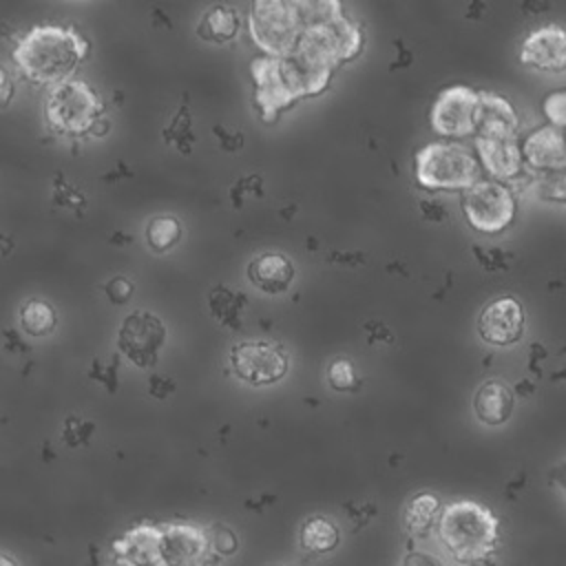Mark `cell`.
Instances as JSON below:
<instances>
[{
	"instance_id": "cell-25",
	"label": "cell",
	"mask_w": 566,
	"mask_h": 566,
	"mask_svg": "<svg viewBox=\"0 0 566 566\" xmlns=\"http://www.w3.org/2000/svg\"><path fill=\"white\" fill-rule=\"evenodd\" d=\"M537 192L548 201H566V164L551 170H539Z\"/></svg>"
},
{
	"instance_id": "cell-17",
	"label": "cell",
	"mask_w": 566,
	"mask_h": 566,
	"mask_svg": "<svg viewBox=\"0 0 566 566\" xmlns=\"http://www.w3.org/2000/svg\"><path fill=\"white\" fill-rule=\"evenodd\" d=\"M478 155L482 159L484 170L495 179H513L522 172L524 159L522 148L513 139H493V137H478L475 142Z\"/></svg>"
},
{
	"instance_id": "cell-9",
	"label": "cell",
	"mask_w": 566,
	"mask_h": 566,
	"mask_svg": "<svg viewBox=\"0 0 566 566\" xmlns=\"http://www.w3.org/2000/svg\"><path fill=\"white\" fill-rule=\"evenodd\" d=\"M524 307L515 296H497L482 307L478 332L491 345H513L524 334Z\"/></svg>"
},
{
	"instance_id": "cell-6",
	"label": "cell",
	"mask_w": 566,
	"mask_h": 566,
	"mask_svg": "<svg viewBox=\"0 0 566 566\" xmlns=\"http://www.w3.org/2000/svg\"><path fill=\"white\" fill-rule=\"evenodd\" d=\"M462 210L471 228L484 234H497L509 228L515 217V197L504 184L480 179L464 190Z\"/></svg>"
},
{
	"instance_id": "cell-4",
	"label": "cell",
	"mask_w": 566,
	"mask_h": 566,
	"mask_svg": "<svg viewBox=\"0 0 566 566\" xmlns=\"http://www.w3.org/2000/svg\"><path fill=\"white\" fill-rule=\"evenodd\" d=\"M303 33L298 2L263 0L250 9V35L254 44L270 57H283L294 51Z\"/></svg>"
},
{
	"instance_id": "cell-18",
	"label": "cell",
	"mask_w": 566,
	"mask_h": 566,
	"mask_svg": "<svg viewBox=\"0 0 566 566\" xmlns=\"http://www.w3.org/2000/svg\"><path fill=\"white\" fill-rule=\"evenodd\" d=\"M248 279L259 290L268 294H279L290 287L294 279V265L281 252H263L250 261Z\"/></svg>"
},
{
	"instance_id": "cell-13",
	"label": "cell",
	"mask_w": 566,
	"mask_h": 566,
	"mask_svg": "<svg viewBox=\"0 0 566 566\" xmlns=\"http://www.w3.org/2000/svg\"><path fill=\"white\" fill-rule=\"evenodd\" d=\"M517 126V113L506 97L491 91H478V104L473 113V128L478 137L513 139Z\"/></svg>"
},
{
	"instance_id": "cell-15",
	"label": "cell",
	"mask_w": 566,
	"mask_h": 566,
	"mask_svg": "<svg viewBox=\"0 0 566 566\" xmlns=\"http://www.w3.org/2000/svg\"><path fill=\"white\" fill-rule=\"evenodd\" d=\"M520 148L522 159L533 168L551 170L566 164V135L551 124L533 128Z\"/></svg>"
},
{
	"instance_id": "cell-22",
	"label": "cell",
	"mask_w": 566,
	"mask_h": 566,
	"mask_svg": "<svg viewBox=\"0 0 566 566\" xmlns=\"http://www.w3.org/2000/svg\"><path fill=\"white\" fill-rule=\"evenodd\" d=\"M440 500L433 493H418L405 509V528L411 535H424L440 517Z\"/></svg>"
},
{
	"instance_id": "cell-23",
	"label": "cell",
	"mask_w": 566,
	"mask_h": 566,
	"mask_svg": "<svg viewBox=\"0 0 566 566\" xmlns=\"http://www.w3.org/2000/svg\"><path fill=\"white\" fill-rule=\"evenodd\" d=\"M20 323L31 336H44L55 327V312L44 301H27L20 310Z\"/></svg>"
},
{
	"instance_id": "cell-1",
	"label": "cell",
	"mask_w": 566,
	"mask_h": 566,
	"mask_svg": "<svg viewBox=\"0 0 566 566\" xmlns=\"http://www.w3.org/2000/svg\"><path fill=\"white\" fill-rule=\"evenodd\" d=\"M88 55V42L69 27L44 24L31 29L15 46L13 62L38 84H62Z\"/></svg>"
},
{
	"instance_id": "cell-5",
	"label": "cell",
	"mask_w": 566,
	"mask_h": 566,
	"mask_svg": "<svg viewBox=\"0 0 566 566\" xmlns=\"http://www.w3.org/2000/svg\"><path fill=\"white\" fill-rule=\"evenodd\" d=\"M102 108L97 93L80 80L55 84L46 97V119L51 128L62 135L80 137L93 133Z\"/></svg>"
},
{
	"instance_id": "cell-19",
	"label": "cell",
	"mask_w": 566,
	"mask_h": 566,
	"mask_svg": "<svg viewBox=\"0 0 566 566\" xmlns=\"http://www.w3.org/2000/svg\"><path fill=\"white\" fill-rule=\"evenodd\" d=\"M473 411L484 424H502L513 411V394L500 380H486L473 396Z\"/></svg>"
},
{
	"instance_id": "cell-12",
	"label": "cell",
	"mask_w": 566,
	"mask_h": 566,
	"mask_svg": "<svg viewBox=\"0 0 566 566\" xmlns=\"http://www.w3.org/2000/svg\"><path fill=\"white\" fill-rule=\"evenodd\" d=\"M520 62L551 73L566 71V29L546 24L531 31L520 46Z\"/></svg>"
},
{
	"instance_id": "cell-2",
	"label": "cell",
	"mask_w": 566,
	"mask_h": 566,
	"mask_svg": "<svg viewBox=\"0 0 566 566\" xmlns=\"http://www.w3.org/2000/svg\"><path fill=\"white\" fill-rule=\"evenodd\" d=\"M438 537L458 564L478 566L495 553L500 524L480 502L458 500L440 511Z\"/></svg>"
},
{
	"instance_id": "cell-24",
	"label": "cell",
	"mask_w": 566,
	"mask_h": 566,
	"mask_svg": "<svg viewBox=\"0 0 566 566\" xmlns=\"http://www.w3.org/2000/svg\"><path fill=\"white\" fill-rule=\"evenodd\" d=\"M181 237V223L175 219V217H168V214H161V217H155L148 228H146V239H148V245L155 250V252H166L170 250Z\"/></svg>"
},
{
	"instance_id": "cell-30",
	"label": "cell",
	"mask_w": 566,
	"mask_h": 566,
	"mask_svg": "<svg viewBox=\"0 0 566 566\" xmlns=\"http://www.w3.org/2000/svg\"><path fill=\"white\" fill-rule=\"evenodd\" d=\"M400 566H442V564H440L436 557L416 551V553H409V555L402 559Z\"/></svg>"
},
{
	"instance_id": "cell-29",
	"label": "cell",
	"mask_w": 566,
	"mask_h": 566,
	"mask_svg": "<svg viewBox=\"0 0 566 566\" xmlns=\"http://www.w3.org/2000/svg\"><path fill=\"white\" fill-rule=\"evenodd\" d=\"M13 93H15L13 82H11L9 73L0 66V108H4L13 99Z\"/></svg>"
},
{
	"instance_id": "cell-16",
	"label": "cell",
	"mask_w": 566,
	"mask_h": 566,
	"mask_svg": "<svg viewBox=\"0 0 566 566\" xmlns=\"http://www.w3.org/2000/svg\"><path fill=\"white\" fill-rule=\"evenodd\" d=\"M119 566H159L161 564V528L137 526L113 544Z\"/></svg>"
},
{
	"instance_id": "cell-11",
	"label": "cell",
	"mask_w": 566,
	"mask_h": 566,
	"mask_svg": "<svg viewBox=\"0 0 566 566\" xmlns=\"http://www.w3.org/2000/svg\"><path fill=\"white\" fill-rule=\"evenodd\" d=\"M164 343V325L148 312H133L119 329L122 352L139 367L155 363Z\"/></svg>"
},
{
	"instance_id": "cell-7",
	"label": "cell",
	"mask_w": 566,
	"mask_h": 566,
	"mask_svg": "<svg viewBox=\"0 0 566 566\" xmlns=\"http://www.w3.org/2000/svg\"><path fill=\"white\" fill-rule=\"evenodd\" d=\"M230 365L237 378L248 385H272L287 374V356L279 345L245 340L232 347Z\"/></svg>"
},
{
	"instance_id": "cell-14",
	"label": "cell",
	"mask_w": 566,
	"mask_h": 566,
	"mask_svg": "<svg viewBox=\"0 0 566 566\" xmlns=\"http://www.w3.org/2000/svg\"><path fill=\"white\" fill-rule=\"evenodd\" d=\"M208 551L206 535L190 524H168L161 528V564L197 566Z\"/></svg>"
},
{
	"instance_id": "cell-3",
	"label": "cell",
	"mask_w": 566,
	"mask_h": 566,
	"mask_svg": "<svg viewBox=\"0 0 566 566\" xmlns=\"http://www.w3.org/2000/svg\"><path fill=\"white\" fill-rule=\"evenodd\" d=\"M416 181L424 190H467L480 181V164L458 144L433 142L416 153Z\"/></svg>"
},
{
	"instance_id": "cell-10",
	"label": "cell",
	"mask_w": 566,
	"mask_h": 566,
	"mask_svg": "<svg viewBox=\"0 0 566 566\" xmlns=\"http://www.w3.org/2000/svg\"><path fill=\"white\" fill-rule=\"evenodd\" d=\"M252 80L256 86L254 102L265 122H274L281 111L290 108L296 102V97L292 95L290 86L283 80L279 57L263 55L252 60Z\"/></svg>"
},
{
	"instance_id": "cell-20",
	"label": "cell",
	"mask_w": 566,
	"mask_h": 566,
	"mask_svg": "<svg viewBox=\"0 0 566 566\" xmlns=\"http://www.w3.org/2000/svg\"><path fill=\"white\" fill-rule=\"evenodd\" d=\"M239 31V15L232 7L217 4L208 9L197 27V35L210 42H230Z\"/></svg>"
},
{
	"instance_id": "cell-28",
	"label": "cell",
	"mask_w": 566,
	"mask_h": 566,
	"mask_svg": "<svg viewBox=\"0 0 566 566\" xmlns=\"http://www.w3.org/2000/svg\"><path fill=\"white\" fill-rule=\"evenodd\" d=\"M106 294L111 296L113 303H124V301L133 294V285H130L128 279H122V276H119V279H115V281L108 283Z\"/></svg>"
},
{
	"instance_id": "cell-21",
	"label": "cell",
	"mask_w": 566,
	"mask_h": 566,
	"mask_svg": "<svg viewBox=\"0 0 566 566\" xmlns=\"http://www.w3.org/2000/svg\"><path fill=\"white\" fill-rule=\"evenodd\" d=\"M338 544V528L332 520L314 515L307 517L305 524L301 526V546L307 553L321 555L332 551Z\"/></svg>"
},
{
	"instance_id": "cell-32",
	"label": "cell",
	"mask_w": 566,
	"mask_h": 566,
	"mask_svg": "<svg viewBox=\"0 0 566 566\" xmlns=\"http://www.w3.org/2000/svg\"><path fill=\"white\" fill-rule=\"evenodd\" d=\"M0 566H18V562L13 557H9L7 553H0Z\"/></svg>"
},
{
	"instance_id": "cell-27",
	"label": "cell",
	"mask_w": 566,
	"mask_h": 566,
	"mask_svg": "<svg viewBox=\"0 0 566 566\" xmlns=\"http://www.w3.org/2000/svg\"><path fill=\"white\" fill-rule=\"evenodd\" d=\"M542 113L555 128H566V88L553 91L542 99Z\"/></svg>"
},
{
	"instance_id": "cell-8",
	"label": "cell",
	"mask_w": 566,
	"mask_h": 566,
	"mask_svg": "<svg viewBox=\"0 0 566 566\" xmlns=\"http://www.w3.org/2000/svg\"><path fill=\"white\" fill-rule=\"evenodd\" d=\"M478 104V91L464 84H451L442 88L431 104V126L442 137H467L475 133L473 113Z\"/></svg>"
},
{
	"instance_id": "cell-26",
	"label": "cell",
	"mask_w": 566,
	"mask_h": 566,
	"mask_svg": "<svg viewBox=\"0 0 566 566\" xmlns=\"http://www.w3.org/2000/svg\"><path fill=\"white\" fill-rule=\"evenodd\" d=\"M327 380H329L332 389H336V391H354V389L360 385V380H358V376H356L352 363L345 360V358H336V360L329 365V369H327Z\"/></svg>"
},
{
	"instance_id": "cell-31",
	"label": "cell",
	"mask_w": 566,
	"mask_h": 566,
	"mask_svg": "<svg viewBox=\"0 0 566 566\" xmlns=\"http://www.w3.org/2000/svg\"><path fill=\"white\" fill-rule=\"evenodd\" d=\"M551 478H553V482H557V484L566 491V462H562L559 467H555L553 473H551Z\"/></svg>"
}]
</instances>
